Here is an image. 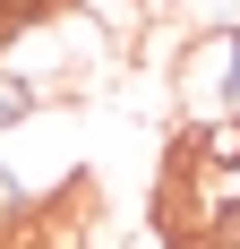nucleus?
Here are the masks:
<instances>
[{"instance_id": "1", "label": "nucleus", "mask_w": 240, "mask_h": 249, "mask_svg": "<svg viewBox=\"0 0 240 249\" xmlns=\"http://www.w3.org/2000/svg\"><path fill=\"white\" fill-rule=\"evenodd\" d=\"M171 86H180L189 129H206L215 112H232V121H240V35H197V43L180 52Z\"/></svg>"}, {"instance_id": "2", "label": "nucleus", "mask_w": 240, "mask_h": 249, "mask_svg": "<svg viewBox=\"0 0 240 249\" xmlns=\"http://www.w3.org/2000/svg\"><path fill=\"white\" fill-rule=\"evenodd\" d=\"M34 112H43V86H34V77H9V69H0V138H9V129H26Z\"/></svg>"}, {"instance_id": "3", "label": "nucleus", "mask_w": 240, "mask_h": 249, "mask_svg": "<svg viewBox=\"0 0 240 249\" xmlns=\"http://www.w3.org/2000/svg\"><path fill=\"white\" fill-rule=\"evenodd\" d=\"M77 9H120V0H77Z\"/></svg>"}]
</instances>
